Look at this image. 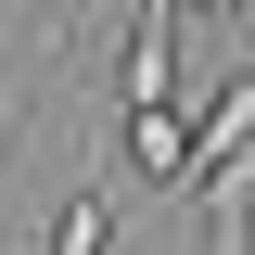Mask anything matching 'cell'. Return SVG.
I'll list each match as a JSON object with an SVG mask.
<instances>
[{
	"label": "cell",
	"mask_w": 255,
	"mask_h": 255,
	"mask_svg": "<svg viewBox=\"0 0 255 255\" xmlns=\"http://www.w3.org/2000/svg\"><path fill=\"white\" fill-rule=\"evenodd\" d=\"M128 166L153 191H191V128H179V102H153V115H128Z\"/></svg>",
	"instance_id": "obj_1"
},
{
	"label": "cell",
	"mask_w": 255,
	"mask_h": 255,
	"mask_svg": "<svg viewBox=\"0 0 255 255\" xmlns=\"http://www.w3.org/2000/svg\"><path fill=\"white\" fill-rule=\"evenodd\" d=\"M102 243H115V191H102V166H90V179L64 191V230H51V255H102Z\"/></svg>",
	"instance_id": "obj_2"
},
{
	"label": "cell",
	"mask_w": 255,
	"mask_h": 255,
	"mask_svg": "<svg viewBox=\"0 0 255 255\" xmlns=\"http://www.w3.org/2000/svg\"><path fill=\"white\" fill-rule=\"evenodd\" d=\"M13 115H26V77H13V90H0V140H13Z\"/></svg>",
	"instance_id": "obj_3"
},
{
	"label": "cell",
	"mask_w": 255,
	"mask_h": 255,
	"mask_svg": "<svg viewBox=\"0 0 255 255\" xmlns=\"http://www.w3.org/2000/svg\"><path fill=\"white\" fill-rule=\"evenodd\" d=\"M204 13H255V0H204Z\"/></svg>",
	"instance_id": "obj_4"
}]
</instances>
